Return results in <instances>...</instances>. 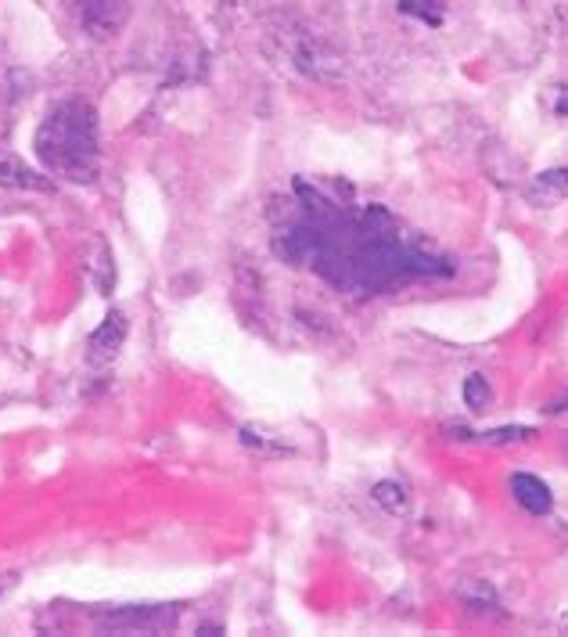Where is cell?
<instances>
[{"label": "cell", "mask_w": 568, "mask_h": 637, "mask_svg": "<svg viewBox=\"0 0 568 637\" xmlns=\"http://www.w3.org/2000/svg\"><path fill=\"white\" fill-rule=\"evenodd\" d=\"M543 105L551 108V116L568 119V83H551L547 94H543Z\"/></svg>", "instance_id": "cell-15"}, {"label": "cell", "mask_w": 568, "mask_h": 637, "mask_svg": "<svg viewBox=\"0 0 568 637\" xmlns=\"http://www.w3.org/2000/svg\"><path fill=\"white\" fill-rule=\"evenodd\" d=\"M493 400V389L486 382V375H468L464 378V403L472 411H486Z\"/></svg>", "instance_id": "cell-13"}, {"label": "cell", "mask_w": 568, "mask_h": 637, "mask_svg": "<svg viewBox=\"0 0 568 637\" xmlns=\"http://www.w3.org/2000/svg\"><path fill=\"white\" fill-rule=\"evenodd\" d=\"M180 609L177 605H127L113 612H97V627L116 634H163L177 627Z\"/></svg>", "instance_id": "cell-3"}, {"label": "cell", "mask_w": 568, "mask_h": 637, "mask_svg": "<svg viewBox=\"0 0 568 637\" xmlns=\"http://www.w3.org/2000/svg\"><path fill=\"white\" fill-rule=\"evenodd\" d=\"M66 8L94 40H113L130 19V0H66Z\"/></svg>", "instance_id": "cell-4"}, {"label": "cell", "mask_w": 568, "mask_h": 637, "mask_svg": "<svg viewBox=\"0 0 568 637\" xmlns=\"http://www.w3.org/2000/svg\"><path fill=\"white\" fill-rule=\"evenodd\" d=\"M36 155H40L44 169L51 174L91 184L102 166V149H97V116L86 102H61L44 116L40 130H36Z\"/></svg>", "instance_id": "cell-1"}, {"label": "cell", "mask_w": 568, "mask_h": 637, "mask_svg": "<svg viewBox=\"0 0 568 637\" xmlns=\"http://www.w3.org/2000/svg\"><path fill=\"white\" fill-rule=\"evenodd\" d=\"M457 594H461L464 609L475 612V616H500V598L486 580H464Z\"/></svg>", "instance_id": "cell-9"}, {"label": "cell", "mask_w": 568, "mask_h": 637, "mask_svg": "<svg viewBox=\"0 0 568 637\" xmlns=\"http://www.w3.org/2000/svg\"><path fill=\"white\" fill-rule=\"evenodd\" d=\"M370 497H375V505L381 511H389V516H406V508H411V489L397 480H381L370 486Z\"/></svg>", "instance_id": "cell-10"}, {"label": "cell", "mask_w": 568, "mask_h": 637, "mask_svg": "<svg viewBox=\"0 0 568 637\" xmlns=\"http://www.w3.org/2000/svg\"><path fill=\"white\" fill-rule=\"evenodd\" d=\"M478 439H483V444H489V447L525 444V439H533V428H529V425H504V428H489V433H483Z\"/></svg>", "instance_id": "cell-12"}, {"label": "cell", "mask_w": 568, "mask_h": 637, "mask_svg": "<svg viewBox=\"0 0 568 637\" xmlns=\"http://www.w3.org/2000/svg\"><path fill=\"white\" fill-rule=\"evenodd\" d=\"M0 188L8 191H51L55 184L11 155H0Z\"/></svg>", "instance_id": "cell-8"}, {"label": "cell", "mask_w": 568, "mask_h": 637, "mask_svg": "<svg viewBox=\"0 0 568 637\" xmlns=\"http://www.w3.org/2000/svg\"><path fill=\"white\" fill-rule=\"evenodd\" d=\"M122 342H127V317L113 310L102 325L94 328V335L86 339V361H91L94 367H108L119 357Z\"/></svg>", "instance_id": "cell-5"}, {"label": "cell", "mask_w": 568, "mask_h": 637, "mask_svg": "<svg viewBox=\"0 0 568 637\" xmlns=\"http://www.w3.org/2000/svg\"><path fill=\"white\" fill-rule=\"evenodd\" d=\"M241 444L256 450V455H263V458H284V455H292V447H284L277 444V439H270L267 433H259V428H241Z\"/></svg>", "instance_id": "cell-11"}, {"label": "cell", "mask_w": 568, "mask_h": 637, "mask_svg": "<svg viewBox=\"0 0 568 637\" xmlns=\"http://www.w3.org/2000/svg\"><path fill=\"white\" fill-rule=\"evenodd\" d=\"M277 36H281L284 58H288L306 80L328 83V87L331 83L345 80V58H342V51L335 44L324 40V36H317L313 30H306V26H281Z\"/></svg>", "instance_id": "cell-2"}, {"label": "cell", "mask_w": 568, "mask_h": 637, "mask_svg": "<svg viewBox=\"0 0 568 637\" xmlns=\"http://www.w3.org/2000/svg\"><path fill=\"white\" fill-rule=\"evenodd\" d=\"M15 580H19V577H15V573H4V580H0V594H4V591H8V587H15Z\"/></svg>", "instance_id": "cell-16"}, {"label": "cell", "mask_w": 568, "mask_h": 637, "mask_svg": "<svg viewBox=\"0 0 568 637\" xmlns=\"http://www.w3.org/2000/svg\"><path fill=\"white\" fill-rule=\"evenodd\" d=\"M561 630H568V616H561Z\"/></svg>", "instance_id": "cell-17"}, {"label": "cell", "mask_w": 568, "mask_h": 637, "mask_svg": "<svg viewBox=\"0 0 568 637\" xmlns=\"http://www.w3.org/2000/svg\"><path fill=\"white\" fill-rule=\"evenodd\" d=\"M400 11L403 15H414L428 22V26H442V11L431 4V0H400Z\"/></svg>", "instance_id": "cell-14"}, {"label": "cell", "mask_w": 568, "mask_h": 637, "mask_svg": "<svg viewBox=\"0 0 568 637\" xmlns=\"http://www.w3.org/2000/svg\"><path fill=\"white\" fill-rule=\"evenodd\" d=\"M525 199L529 205H536V210H554V205H561L568 199V169L554 166V169L536 174L533 184L525 188Z\"/></svg>", "instance_id": "cell-6"}, {"label": "cell", "mask_w": 568, "mask_h": 637, "mask_svg": "<svg viewBox=\"0 0 568 637\" xmlns=\"http://www.w3.org/2000/svg\"><path fill=\"white\" fill-rule=\"evenodd\" d=\"M511 494L518 500V508L529 511V516H551V508H554L551 486L536 480V475H529V472L511 475Z\"/></svg>", "instance_id": "cell-7"}]
</instances>
